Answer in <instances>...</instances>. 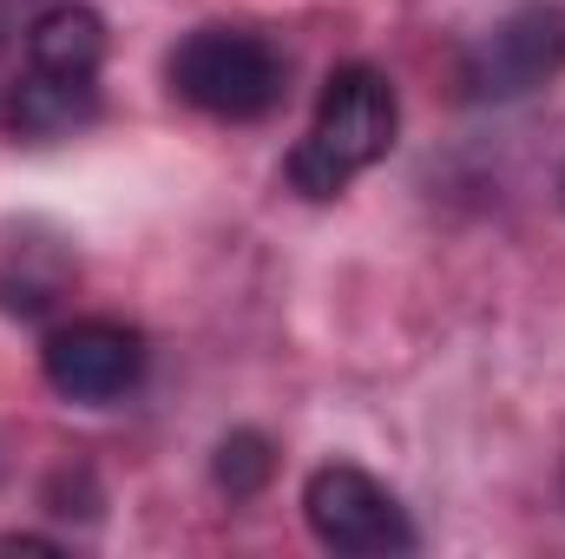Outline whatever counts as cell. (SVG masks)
<instances>
[{
    "mask_svg": "<svg viewBox=\"0 0 565 559\" xmlns=\"http://www.w3.org/2000/svg\"><path fill=\"white\" fill-rule=\"evenodd\" d=\"M40 369H46V389H53V395L99 409V402H119V395L145 376V336L132 323L86 316V323H66V329L46 336Z\"/></svg>",
    "mask_w": 565,
    "mask_h": 559,
    "instance_id": "277c9868",
    "label": "cell"
},
{
    "mask_svg": "<svg viewBox=\"0 0 565 559\" xmlns=\"http://www.w3.org/2000/svg\"><path fill=\"white\" fill-rule=\"evenodd\" d=\"M26 66L66 73V80H99V66H106V20L93 7H79V0L46 7L26 27Z\"/></svg>",
    "mask_w": 565,
    "mask_h": 559,
    "instance_id": "52a82bcc",
    "label": "cell"
},
{
    "mask_svg": "<svg viewBox=\"0 0 565 559\" xmlns=\"http://www.w3.org/2000/svg\"><path fill=\"white\" fill-rule=\"evenodd\" d=\"M282 53L250 27H198L171 53V93L211 119H264L282 99Z\"/></svg>",
    "mask_w": 565,
    "mask_h": 559,
    "instance_id": "7a4b0ae2",
    "label": "cell"
},
{
    "mask_svg": "<svg viewBox=\"0 0 565 559\" xmlns=\"http://www.w3.org/2000/svg\"><path fill=\"white\" fill-rule=\"evenodd\" d=\"M99 113V80H66V73H40L26 66L20 86L7 93V133L26 145H53L79 126H93Z\"/></svg>",
    "mask_w": 565,
    "mask_h": 559,
    "instance_id": "8992f818",
    "label": "cell"
},
{
    "mask_svg": "<svg viewBox=\"0 0 565 559\" xmlns=\"http://www.w3.org/2000/svg\"><path fill=\"white\" fill-rule=\"evenodd\" d=\"M270 474H277V447H270V434H257V428H231V434L217 441V454H211V481H217L231 500L264 494Z\"/></svg>",
    "mask_w": 565,
    "mask_h": 559,
    "instance_id": "ba28073f",
    "label": "cell"
},
{
    "mask_svg": "<svg viewBox=\"0 0 565 559\" xmlns=\"http://www.w3.org/2000/svg\"><path fill=\"white\" fill-rule=\"evenodd\" d=\"M302 520L329 553L349 559H382V553H415V527L402 514V500L349 461H329L302 481Z\"/></svg>",
    "mask_w": 565,
    "mask_h": 559,
    "instance_id": "3957f363",
    "label": "cell"
},
{
    "mask_svg": "<svg viewBox=\"0 0 565 559\" xmlns=\"http://www.w3.org/2000/svg\"><path fill=\"white\" fill-rule=\"evenodd\" d=\"M553 73H565V7H520L460 60L467 99H520Z\"/></svg>",
    "mask_w": 565,
    "mask_h": 559,
    "instance_id": "5b68a950",
    "label": "cell"
},
{
    "mask_svg": "<svg viewBox=\"0 0 565 559\" xmlns=\"http://www.w3.org/2000/svg\"><path fill=\"white\" fill-rule=\"evenodd\" d=\"M402 133V99L388 86V73L375 66H335L322 99H316V119L302 145L289 151V184L302 198H335L349 178H362L369 165L388 158V145Z\"/></svg>",
    "mask_w": 565,
    "mask_h": 559,
    "instance_id": "6da1fadb",
    "label": "cell"
},
{
    "mask_svg": "<svg viewBox=\"0 0 565 559\" xmlns=\"http://www.w3.org/2000/svg\"><path fill=\"white\" fill-rule=\"evenodd\" d=\"M0 553H60L53 540H33V534H0Z\"/></svg>",
    "mask_w": 565,
    "mask_h": 559,
    "instance_id": "9c48e42d",
    "label": "cell"
}]
</instances>
